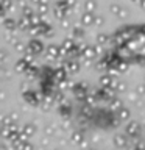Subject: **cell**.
<instances>
[{"label":"cell","instance_id":"1","mask_svg":"<svg viewBox=\"0 0 145 150\" xmlns=\"http://www.w3.org/2000/svg\"><path fill=\"white\" fill-rule=\"evenodd\" d=\"M139 131H140V125L137 122H130V124L126 125V133L130 136H133V138H136V136L139 134Z\"/></svg>","mask_w":145,"mask_h":150},{"label":"cell","instance_id":"2","mask_svg":"<svg viewBox=\"0 0 145 150\" xmlns=\"http://www.w3.org/2000/svg\"><path fill=\"white\" fill-rule=\"evenodd\" d=\"M28 49H30L33 53H41L44 47H42V44L37 39H33V41H30V44H28Z\"/></svg>","mask_w":145,"mask_h":150},{"label":"cell","instance_id":"3","mask_svg":"<svg viewBox=\"0 0 145 150\" xmlns=\"http://www.w3.org/2000/svg\"><path fill=\"white\" fill-rule=\"evenodd\" d=\"M84 84H77V86L73 88L75 91V97L80 98V100H83V98H86V88H83Z\"/></svg>","mask_w":145,"mask_h":150},{"label":"cell","instance_id":"4","mask_svg":"<svg viewBox=\"0 0 145 150\" xmlns=\"http://www.w3.org/2000/svg\"><path fill=\"white\" fill-rule=\"evenodd\" d=\"M23 97H25L27 102L31 103V105H37V102L41 100L39 94H34V92H25V94H23Z\"/></svg>","mask_w":145,"mask_h":150},{"label":"cell","instance_id":"5","mask_svg":"<svg viewBox=\"0 0 145 150\" xmlns=\"http://www.w3.org/2000/svg\"><path fill=\"white\" fill-rule=\"evenodd\" d=\"M94 14L91 13V11H86L83 14V17H81V22H83V25H92L94 23Z\"/></svg>","mask_w":145,"mask_h":150},{"label":"cell","instance_id":"6","mask_svg":"<svg viewBox=\"0 0 145 150\" xmlns=\"http://www.w3.org/2000/svg\"><path fill=\"white\" fill-rule=\"evenodd\" d=\"M47 53H49V58H58L61 55V47H55V45H50L49 50H47Z\"/></svg>","mask_w":145,"mask_h":150},{"label":"cell","instance_id":"7","mask_svg":"<svg viewBox=\"0 0 145 150\" xmlns=\"http://www.w3.org/2000/svg\"><path fill=\"white\" fill-rule=\"evenodd\" d=\"M55 80L56 81H63V80H65V75H67V72H65V67H61V69H56L55 72Z\"/></svg>","mask_w":145,"mask_h":150},{"label":"cell","instance_id":"8","mask_svg":"<svg viewBox=\"0 0 145 150\" xmlns=\"http://www.w3.org/2000/svg\"><path fill=\"white\" fill-rule=\"evenodd\" d=\"M128 138H125L123 134H119V136H115L114 138V144L117 145V147H126L128 145V141H126Z\"/></svg>","mask_w":145,"mask_h":150},{"label":"cell","instance_id":"9","mask_svg":"<svg viewBox=\"0 0 145 150\" xmlns=\"http://www.w3.org/2000/svg\"><path fill=\"white\" fill-rule=\"evenodd\" d=\"M64 67H65V70H69V72H77L78 67H80V64H78V63H75V61H69V63L65 61Z\"/></svg>","mask_w":145,"mask_h":150},{"label":"cell","instance_id":"10","mask_svg":"<svg viewBox=\"0 0 145 150\" xmlns=\"http://www.w3.org/2000/svg\"><path fill=\"white\" fill-rule=\"evenodd\" d=\"M33 133H34V127H33L31 124H27L25 127H23V130H22V136H23V138H28V136H31Z\"/></svg>","mask_w":145,"mask_h":150},{"label":"cell","instance_id":"11","mask_svg":"<svg viewBox=\"0 0 145 150\" xmlns=\"http://www.w3.org/2000/svg\"><path fill=\"white\" fill-rule=\"evenodd\" d=\"M117 114H119V119H120V120H128V119H130V116H131V114H130V111H128V110H125V108H120Z\"/></svg>","mask_w":145,"mask_h":150},{"label":"cell","instance_id":"12","mask_svg":"<svg viewBox=\"0 0 145 150\" xmlns=\"http://www.w3.org/2000/svg\"><path fill=\"white\" fill-rule=\"evenodd\" d=\"M111 110L112 111H115V110H120L122 108V102L119 100V98H111Z\"/></svg>","mask_w":145,"mask_h":150},{"label":"cell","instance_id":"13","mask_svg":"<svg viewBox=\"0 0 145 150\" xmlns=\"http://www.w3.org/2000/svg\"><path fill=\"white\" fill-rule=\"evenodd\" d=\"M59 112H61V116L69 117V116H70V108H69V106H65L64 103H61V106H59Z\"/></svg>","mask_w":145,"mask_h":150},{"label":"cell","instance_id":"14","mask_svg":"<svg viewBox=\"0 0 145 150\" xmlns=\"http://www.w3.org/2000/svg\"><path fill=\"white\" fill-rule=\"evenodd\" d=\"M97 8V5H95V2H94V0H87L86 2V11H94V9Z\"/></svg>","mask_w":145,"mask_h":150},{"label":"cell","instance_id":"15","mask_svg":"<svg viewBox=\"0 0 145 150\" xmlns=\"http://www.w3.org/2000/svg\"><path fill=\"white\" fill-rule=\"evenodd\" d=\"M5 27H6L8 30H14L17 25H16V22H14V21H11V19H6V21H5Z\"/></svg>","mask_w":145,"mask_h":150},{"label":"cell","instance_id":"16","mask_svg":"<svg viewBox=\"0 0 145 150\" xmlns=\"http://www.w3.org/2000/svg\"><path fill=\"white\" fill-rule=\"evenodd\" d=\"M41 106H44V110H49V108L51 106V100H50V98H45V100H42Z\"/></svg>","mask_w":145,"mask_h":150},{"label":"cell","instance_id":"17","mask_svg":"<svg viewBox=\"0 0 145 150\" xmlns=\"http://www.w3.org/2000/svg\"><path fill=\"white\" fill-rule=\"evenodd\" d=\"M72 139H73V142H81L83 134H81V133H73V134H72Z\"/></svg>","mask_w":145,"mask_h":150},{"label":"cell","instance_id":"18","mask_svg":"<svg viewBox=\"0 0 145 150\" xmlns=\"http://www.w3.org/2000/svg\"><path fill=\"white\" fill-rule=\"evenodd\" d=\"M108 42V36L106 35H98V44L103 45V44H106Z\"/></svg>","mask_w":145,"mask_h":150},{"label":"cell","instance_id":"19","mask_svg":"<svg viewBox=\"0 0 145 150\" xmlns=\"http://www.w3.org/2000/svg\"><path fill=\"white\" fill-rule=\"evenodd\" d=\"M47 11H49V6H47L45 3H44V5H41V6H39V14H41V16H42V14H45Z\"/></svg>","mask_w":145,"mask_h":150},{"label":"cell","instance_id":"20","mask_svg":"<svg viewBox=\"0 0 145 150\" xmlns=\"http://www.w3.org/2000/svg\"><path fill=\"white\" fill-rule=\"evenodd\" d=\"M120 9H122V8L119 6V5H112V6H111V11H112V14H115V16L119 14Z\"/></svg>","mask_w":145,"mask_h":150},{"label":"cell","instance_id":"21","mask_svg":"<svg viewBox=\"0 0 145 150\" xmlns=\"http://www.w3.org/2000/svg\"><path fill=\"white\" fill-rule=\"evenodd\" d=\"M94 23H95L97 27H100L101 23H103V17H101V16H98V17H95V19H94Z\"/></svg>","mask_w":145,"mask_h":150},{"label":"cell","instance_id":"22","mask_svg":"<svg viewBox=\"0 0 145 150\" xmlns=\"http://www.w3.org/2000/svg\"><path fill=\"white\" fill-rule=\"evenodd\" d=\"M5 58H6V52H5V50H2V49H0V61H3Z\"/></svg>","mask_w":145,"mask_h":150},{"label":"cell","instance_id":"23","mask_svg":"<svg viewBox=\"0 0 145 150\" xmlns=\"http://www.w3.org/2000/svg\"><path fill=\"white\" fill-rule=\"evenodd\" d=\"M73 36H83V31L80 30V28H75V31H73Z\"/></svg>","mask_w":145,"mask_h":150},{"label":"cell","instance_id":"24","mask_svg":"<svg viewBox=\"0 0 145 150\" xmlns=\"http://www.w3.org/2000/svg\"><path fill=\"white\" fill-rule=\"evenodd\" d=\"M137 91H139L140 94L145 92V84H139V86H137Z\"/></svg>","mask_w":145,"mask_h":150},{"label":"cell","instance_id":"25","mask_svg":"<svg viewBox=\"0 0 145 150\" xmlns=\"http://www.w3.org/2000/svg\"><path fill=\"white\" fill-rule=\"evenodd\" d=\"M65 2H67L69 6H73V5H75V0H65Z\"/></svg>","mask_w":145,"mask_h":150},{"label":"cell","instance_id":"26","mask_svg":"<svg viewBox=\"0 0 145 150\" xmlns=\"http://www.w3.org/2000/svg\"><path fill=\"white\" fill-rule=\"evenodd\" d=\"M140 6H142V8L145 9V0H142V2H140Z\"/></svg>","mask_w":145,"mask_h":150},{"label":"cell","instance_id":"27","mask_svg":"<svg viewBox=\"0 0 145 150\" xmlns=\"http://www.w3.org/2000/svg\"><path fill=\"white\" fill-rule=\"evenodd\" d=\"M33 2H34V3H39V2H41V0H33Z\"/></svg>","mask_w":145,"mask_h":150}]
</instances>
